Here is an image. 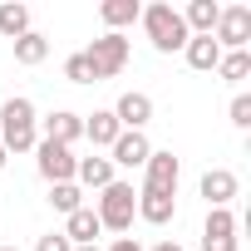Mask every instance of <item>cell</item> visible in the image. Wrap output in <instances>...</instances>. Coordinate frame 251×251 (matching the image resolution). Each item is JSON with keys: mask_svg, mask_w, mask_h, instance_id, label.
<instances>
[{"mask_svg": "<svg viewBox=\"0 0 251 251\" xmlns=\"http://www.w3.org/2000/svg\"><path fill=\"white\" fill-rule=\"evenodd\" d=\"M143 173H148V182H143V192H163V197H177V158L173 153H148V163H143Z\"/></svg>", "mask_w": 251, "mask_h": 251, "instance_id": "obj_7", "label": "cell"}, {"mask_svg": "<svg viewBox=\"0 0 251 251\" xmlns=\"http://www.w3.org/2000/svg\"><path fill=\"white\" fill-rule=\"evenodd\" d=\"M108 153H113V158H108L113 168H143V163H148V153H153V143H148L143 133H128V128H123V133L113 138V148H108Z\"/></svg>", "mask_w": 251, "mask_h": 251, "instance_id": "obj_10", "label": "cell"}, {"mask_svg": "<svg viewBox=\"0 0 251 251\" xmlns=\"http://www.w3.org/2000/svg\"><path fill=\"white\" fill-rule=\"evenodd\" d=\"M123 128H118V118H113V108H99V113H89L84 118V138L94 143V148H113V138H118Z\"/></svg>", "mask_w": 251, "mask_h": 251, "instance_id": "obj_15", "label": "cell"}, {"mask_svg": "<svg viewBox=\"0 0 251 251\" xmlns=\"http://www.w3.org/2000/svg\"><path fill=\"white\" fill-rule=\"evenodd\" d=\"M84 59L94 69V84L99 79H113V74H123V64H128V40H123V35H99L84 50Z\"/></svg>", "mask_w": 251, "mask_h": 251, "instance_id": "obj_4", "label": "cell"}, {"mask_svg": "<svg viewBox=\"0 0 251 251\" xmlns=\"http://www.w3.org/2000/svg\"><path fill=\"white\" fill-rule=\"evenodd\" d=\"M113 118H118V128L143 133V123L153 118V99H148V94H138V89H128V94L113 103Z\"/></svg>", "mask_w": 251, "mask_h": 251, "instance_id": "obj_9", "label": "cell"}, {"mask_svg": "<svg viewBox=\"0 0 251 251\" xmlns=\"http://www.w3.org/2000/svg\"><path fill=\"white\" fill-rule=\"evenodd\" d=\"M202 251H236V217H231L226 207H212V212H207Z\"/></svg>", "mask_w": 251, "mask_h": 251, "instance_id": "obj_8", "label": "cell"}, {"mask_svg": "<svg viewBox=\"0 0 251 251\" xmlns=\"http://www.w3.org/2000/svg\"><path fill=\"white\" fill-rule=\"evenodd\" d=\"M103 226H99V217H94V207H79V212H69L64 217V236H69V246H94V236H99Z\"/></svg>", "mask_w": 251, "mask_h": 251, "instance_id": "obj_14", "label": "cell"}, {"mask_svg": "<svg viewBox=\"0 0 251 251\" xmlns=\"http://www.w3.org/2000/svg\"><path fill=\"white\" fill-rule=\"evenodd\" d=\"M35 163H40V177L54 187V182H74V168H79V158L64 148V143H50V138H40L35 143Z\"/></svg>", "mask_w": 251, "mask_h": 251, "instance_id": "obj_6", "label": "cell"}, {"mask_svg": "<svg viewBox=\"0 0 251 251\" xmlns=\"http://www.w3.org/2000/svg\"><path fill=\"white\" fill-rule=\"evenodd\" d=\"M138 217L148 226H168L177 217V197H163V192H138Z\"/></svg>", "mask_w": 251, "mask_h": 251, "instance_id": "obj_13", "label": "cell"}, {"mask_svg": "<svg viewBox=\"0 0 251 251\" xmlns=\"http://www.w3.org/2000/svg\"><path fill=\"white\" fill-rule=\"evenodd\" d=\"M74 251H99V246H74Z\"/></svg>", "mask_w": 251, "mask_h": 251, "instance_id": "obj_30", "label": "cell"}, {"mask_svg": "<svg viewBox=\"0 0 251 251\" xmlns=\"http://www.w3.org/2000/svg\"><path fill=\"white\" fill-rule=\"evenodd\" d=\"M0 35H5V40H20V35H30V5H20V0L0 5Z\"/></svg>", "mask_w": 251, "mask_h": 251, "instance_id": "obj_20", "label": "cell"}, {"mask_svg": "<svg viewBox=\"0 0 251 251\" xmlns=\"http://www.w3.org/2000/svg\"><path fill=\"white\" fill-rule=\"evenodd\" d=\"M217 74H222L226 84H241V79L251 74V54H246V50H231V54H222V64H217Z\"/></svg>", "mask_w": 251, "mask_h": 251, "instance_id": "obj_22", "label": "cell"}, {"mask_svg": "<svg viewBox=\"0 0 251 251\" xmlns=\"http://www.w3.org/2000/svg\"><path fill=\"white\" fill-rule=\"evenodd\" d=\"M143 30H148V40H153V50L158 54H177L192 35H187V25H182V10H173V5H143Z\"/></svg>", "mask_w": 251, "mask_h": 251, "instance_id": "obj_2", "label": "cell"}, {"mask_svg": "<svg viewBox=\"0 0 251 251\" xmlns=\"http://www.w3.org/2000/svg\"><path fill=\"white\" fill-rule=\"evenodd\" d=\"M45 59H50V40L40 30H30V35L15 40V64H45Z\"/></svg>", "mask_w": 251, "mask_h": 251, "instance_id": "obj_21", "label": "cell"}, {"mask_svg": "<svg viewBox=\"0 0 251 251\" xmlns=\"http://www.w3.org/2000/svg\"><path fill=\"white\" fill-rule=\"evenodd\" d=\"M0 251H15V246H0Z\"/></svg>", "mask_w": 251, "mask_h": 251, "instance_id": "obj_31", "label": "cell"}, {"mask_svg": "<svg viewBox=\"0 0 251 251\" xmlns=\"http://www.w3.org/2000/svg\"><path fill=\"white\" fill-rule=\"evenodd\" d=\"M236 192H241V182H236L231 168H212V173H202V197H207V207H226Z\"/></svg>", "mask_w": 251, "mask_h": 251, "instance_id": "obj_12", "label": "cell"}, {"mask_svg": "<svg viewBox=\"0 0 251 251\" xmlns=\"http://www.w3.org/2000/svg\"><path fill=\"white\" fill-rule=\"evenodd\" d=\"M64 79H69V84H94V69H89V59H84V50L64 59Z\"/></svg>", "mask_w": 251, "mask_h": 251, "instance_id": "obj_24", "label": "cell"}, {"mask_svg": "<svg viewBox=\"0 0 251 251\" xmlns=\"http://www.w3.org/2000/svg\"><path fill=\"white\" fill-rule=\"evenodd\" d=\"M182 54H187V64H192V69H202V74L222 64V45H217L212 35H192V40L182 45Z\"/></svg>", "mask_w": 251, "mask_h": 251, "instance_id": "obj_16", "label": "cell"}, {"mask_svg": "<svg viewBox=\"0 0 251 251\" xmlns=\"http://www.w3.org/2000/svg\"><path fill=\"white\" fill-rule=\"evenodd\" d=\"M153 251H182V246H177V241H173V236H163V241H158V246H153Z\"/></svg>", "mask_w": 251, "mask_h": 251, "instance_id": "obj_28", "label": "cell"}, {"mask_svg": "<svg viewBox=\"0 0 251 251\" xmlns=\"http://www.w3.org/2000/svg\"><path fill=\"white\" fill-rule=\"evenodd\" d=\"M108 251H143V246H138L133 236H113V246H108Z\"/></svg>", "mask_w": 251, "mask_h": 251, "instance_id": "obj_27", "label": "cell"}, {"mask_svg": "<svg viewBox=\"0 0 251 251\" xmlns=\"http://www.w3.org/2000/svg\"><path fill=\"white\" fill-rule=\"evenodd\" d=\"M217 15H222V5H217V0H192V5L182 10V25H187V35H212Z\"/></svg>", "mask_w": 251, "mask_h": 251, "instance_id": "obj_17", "label": "cell"}, {"mask_svg": "<svg viewBox=\"0 0 251 251\" xmlns=\"http://www.w3.org/2000/svg\"><path fill=\"white\" fill-rule=\"evenodd\" d=\"M99 15H103L108 35H118L123 25H133V20L143 15V5H138V0H103V5H99Z\"/></svg>", "mask_w": 251, "mask_h": 251, "instance_id": "obj_18", "label": "cell"}, {"mask_svg": "<svg viewBox=\"0 0 251 251\" xmlns=\"http://www.w3.org/2000/svg\"><path fill=\"white\" fill-rule=\"evenodd\" d=\"M231 123H236V128H251V94L231 99Z\"/></svg>", "mask_w": 251, "mask_h": 251, "instance_id": "obj_25", "label": "cell"}, {"mask_svg": "<svg viewBox=\"0 0 251 251\" xmlns=\"http://www.w3.org/2000/svg\"><path fill=\"white\" fill-rule=\"evenodd\" d=\"M74 177H79L84 187H99V192H103V187L113 182V163H108V158H99V153H94V158H79Z\"/></svg>", "mask_w": 251, "mask_h": 251, "instance_id": "obj_19", "label": "cell"}, {"mask_svg": "<svg viewBox=\"0 0 251 251\" xmlns=\"http://www.w3.org/2000/svg\"><path fill=\"white\" fill-rule=\"evenodd\" d=\"M79 197H84V192H79V187H74V182H54V187H50V207H54V212H64V217H69V212H79V207H84V202H79Z\"/></svg>", "mask_w": 251, "mask_h": 251, "instance_id": "obj_23", "label": "cell"}, {"mask_svg": "<svg viewBox=\"0 0 251 251\" xmlns=\"http://www.w3.org/2000/svg\"><path fill=\"white\" fill-rule=\"evenodd\" d=\"M212 40L222 45V54L246 50V40H251V5H226L217 15V25H212Z\"/></svg>", "mask_w": 251, "mask_h": 251, "instance_id": "obj_5", "label": "cell"}, {"mask_svg": "<svg viewBox=\"0 0 251 251\" xmlns=\"http://www.w3.org/2000/svg\"><path fill=\"white\" fill-rule=\"evenodd\" d=\"M5 158H10V153H5V148H0V168H5Z\"/></svg>", "mask_w": 251, "mask_h": 251, "instance_id": "obj_29", "label": "cell"}, {"mask_svg": "<svg viewBox=\"0 0 251 251\" xmlns=\"http://www.w3.org/2000/svg\"><path fill=\"white\" fill-rule=\"evenodd\" d=\"M35 251H74V246H69V236H64V231H50V236H40V241H35Z\"/></svg>", "mask_w": 251, "mask_h": 251, "instance_id": "obj_26", "label": "cell"}, {"mask_svg": "<svg viewBox=\"0 0 251 251\" xmlns=\"http://www.w3.org/2000/svg\"><path fill=\"white\" fill-rule=\"evenodd\" d=\"M40 128H35V103L25 94H10L0 103V148L5 153H35Z\"/></svg>", "mask_w": 251, "mask_h": 251, "instance_id": "obj_1", "label": "cell"}, {"mask_svg": "<svg viewBox=\"0 0 251 251\" xmlns=\"http://www.w3.org/2000/svg\"><path fill=\"white\" fill-rule=\"evenodd\" d=\"M35 128H45V138L50 143H74V138H84V118L79 113H69V108H59V113H50V118H35Z\"/></svg>", "mask_w": 251, "mask_h": 251, "instance_id": "obj_11", "label": "cell"}, {"mask_svg": "<svg viewBox=\"0 0 251 251\" xmlns=\"http://www.w3.org/2000/svg\"><path fill=\"white\" fill-rule=\"evenodd\" d=\"M94 217H99V226L103 231H128L133 226V217H138V192H133V182H108L103 192H99V207H94Z\"/></svg>", "mask_w": 251, "mask_h": 251, "instance_id": "obj_3", "label": "cell"}]
</instances>
